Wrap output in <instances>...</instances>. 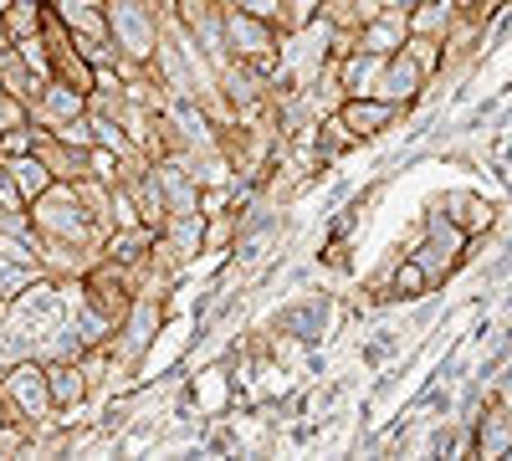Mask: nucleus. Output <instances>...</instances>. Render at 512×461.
Instances as JSON below:
<instances>
[{
  "mask_svg": "<svg viewBox=\"0 0 512 461\" xmlns=\"http://www.w3.org/2000/svg\"><path fill=\"white\" fill-rule=\"evenodd\" d=\"M405 108L390 103V98H344V108H338V118H344V129L354 139H379L384 129H395V118Z\"/></svg>",
  "mask_w": 512,
  "mask_h": 461,
  "instance_id": "1",
  "label": "nucleus"
},
{
  "mask_svg": "<svg viewBox=\"0 0 512 461\" xmlns=\"http://www.w3.org/2000/svg\"><path fill=\"white\" fill-rule=\"evenodd\" d=\"M425 82H431V77L415 67V57H410V52H395V57H384V72H379L374 98H390V103L410 108V103L425 93Z\"/></svg>",
  "mask_w": 512,
  "mask_h": 461,
  "instance_id": "2",
  "label": "nucleus"
},
{
  "mask_svg": "<svg viewBox=\"0 0 512 461\" xmlns=\"http://www.w3.org/2000/svg\"><path fill=\"white\" fill-rule=\"evenodd\" d=\"M472 451L477 456H512V405L492 400L472 421Z\"/></svg>",
  "mask_w": 512,
  "mask_h": 461,
  "instance_id": "3",
  "label": "nucleus"
},
{
  "mask_svg": "<svg viewBox=\"0 0 512 461\" xmlns=\"http://www.w3.org/2000/svg\"><path fill=\"white\" fill-rule=\"evenodd\" d=\"M226 41L236 47V57H256V62H267L272 67V31L262 16H251V11H231L226 16Z\"/></svg>",
  "mask_w": 512,
  "mask_h": 461,
  "instance_id": "4",
  "label": "nucleus"
},
{
  "mask_svg": "<svg viewBox=\"0 0 512 461\" xmlns=\"http://www.w3.org/2000/svg\"><path fill=\"white\" fill-rule=\"evenodd\" d=\"M441 205H446L441 216H446L466 241L482 236V231H492V221H497V205H492V200H482V195H472V190H456V195H446Z\"/></svg>",
  "mask_w": 512,
  "mask_h": 461,
  "instance_id": "5",
  "label": "nucleus"
},
{
  "mask_svg": "<svg viewBox=\"0 0 512 461\" xmlns=\"http://www.w3.org/2000/svg\"><path fill=\"white\" fill-rule=\"evenodd\" d=\"M108 6H113V36L118 41H128V52H134V57H149L154 52V26H149V16H144V6H139V0H108Z\"/></svg>",
  "mask_w": 512,
  "mask_h": 461,
  "instance_id": "6",
  "label": "nucleus"
},
{
  "mask_svg": "<svg viewBox=\"0 0 512 461\" xmlns=\"http://www.w3.org/2000/svg\"><path fill=\"white\" fill-rule=\"evenodd\" d=\"M405 36H410V21L405 11H379L359 26V47L364 52H379V57H395L405 47Z\"/></svg>",
  "mask_w": 512,
  "mask_h": 461,
  "instance_id": "7",
  "label": "nucleus"
},
{
  "mask_svg": "<svg viewBox=\"0 0 512 461\" xmlns=\"http://www.w3.org/2000/svg\"><path fill=\"white\" fill-rule=\"evenodd\" d=\"M6 400H16L26 415H47V405H52V395H47V374L31 369V364H16V369L6 374Z\"/></svg>",
  "mask_w": 512,
  "mask_h": 461,
  "instance_id": "8",
  "label": "nucleus"
},
{
  "mask_svg": "<svg viewBox=\"0 0 512 461\" xmlns=\"http://www.w3.org/2000/svg\"><path fill=\"white\" fill-rule=\"evenodd\" d=\"M379 72H384V57L359 47L344 67H338V82H344V93H349V98H374V88H379Z\"/></svg>",
  "mask_w": 512,
  "mask_h": 461,
  "instance_id": "9",
  "label": "nucleus"
},
{
  "mask_svg": "<svg viewBox=\"0 0 512 461\" xmlns=\"http://www.w3.org/2000/svg\"><path fill=\"white\" fill-rule=\"evenodd\" d=\"M328 313H333V303L328 298H313V303H297V308H287V328L297 333V339H323V323H328Z\"/></svg>",
  "mask_w": 512,
  "mask_h": 461,
  "instance_id": "10",
  "label": "nucleus"
},
{
  "mask_svg": "<svg viewBox=\"0 0 512 461\" xmlns=\"http://www.w3.org/2000/svg\"><path fill=\"white\" fill-rule=\"evenodd\" d=\"M47 395H52V405L82 400V395H88V374H82V369H67V364L47 369Z\"/></svg>",
  "mask_w": 512,
  "mask_h": 461,
  "instance_id": "11",
  "label": "nucleus"
},
{
  "mask_svg": "<svg viewBox=\"0 0 512 461\" xmlns=\"http://www.w3.org/2000/svg\"><path fill=\"white\" fill-rule=\"evenodd\" d=\"M159 185H164V200L175 205V216H190L195 211V185L185 180L180 164H159Z\"/></svg>",
  "mask_w": 512,
  "mask_h": 461,
  "instance_id": "12",
  "label": "nucleus"
},
{
  "mask_svg": "<svg viewBox=\"0 0 512 461\" xmlns=\"http://www.w3.org/2000/svg\"><path fill=\"white\" fill-rule=\"evenodd\" d=\"M11 180H16V190H21L26 200H36V195L52 190V170H47V164H36V159H26V154H16Z\"/></svg>",
  "mask_w": 512,
  "mask_h": 461,
  "instance_id": "13",
  "label": "nucleus"
},
{
  "mask_svg": "<svg viewBox=\"0 0 512 461\" xmlns=\"http://www.w3.org/2000/svg\"><path fill=\"white\" fill-rule=\"evenodd\" d=\"M420 292H431V277H425V267H420L415 257H405V262L395 267V277H390V298L410 303V298H420Z\"/></svg>",
  "mask_w": 512,
  "mask_h": 461,
  "instance_id": "14",
  "label": "nucleus"
},
{
  "mask_svg": "<svg viewBox=\"0 0 512 461\" xmlns=\"http://www.w3.org/2000/svg\"><path fill=\"white\" fill-rule=\"evenodd\" d=\"M349 144H354V134L344 129V118H328V123H318V159L344 154Z\"/></svg>",
  "mask_w": 512,
  "mask_h": 461,
  "instance_id": "15",
  "label": "nucleus"
},
{
  "mask_svg": "<svg viewBox=\"0 0 512 461\" xmlns=\"http://www.w3.org/2000/svg\"><path fill=\"white\" fill-rule=\"evenodd\" d=\"M41 103H47V113L67 118V113H77V108H82V88H62V82H57V88L41 93Z\"/></svg>",
  "mask_w": 512,
  "mask_h": 461,
  "instance_id": "16",
  "label": "nucleus"
},
{
  "mask_svg": "<svg viewBox=\"0 0 512 461\" xmlns=\"http://www.w3.org/2000/svg\"><path fill=\"white\" fill-rule=\"evenodd\" d=\"M195 395H200L205 410H221V405H226V380H221L216 369H205L200 380H195Z\"/></svg>",
  "mask_w": 512,
  "mask_h": 461,
  "instance_id": "17",
  "label": "nucleus"
},
{
  "mask_svg": "<svg viewBox=\"0 0 512 461\" xmlns=\"http://www.w3.org/2000/svg\"><path fill=\"white\" fill-rule=\"evenodd\" d=\"M149 246V231H134V236H118L113 241V262H139Z\"/></svg>",
  "mask_w": 512,
  "mask_h": 461,
  "instance_id": "18",
  "label": "nucleus"
},
{
  "mask_svg": "<svg viewBox=\"0 0 512 461\" xmlns=\"http://www.w3.org/2000/svg\"><path fill=\"white\" fill-rule=\"evenodd\" d=\"M62 139L72 149H93V118H67L62 123Z\"/></svg>",
  "mask_w": 512,
  "mask_h": 461,
  "instance_id": "19",
  "label": "nucleus"
},
{
  "mask_svg": "<svg viewBox=\"0 0 512 461\" xmlns=\"http://www.w3.org/2000/svg\"><path fill=\"white\" fill-rule=\"evenodd\" d=\"M277 6H282V0H241V11L262 16V21H272V16H277Z\"/></svg>",
  "mask_w": 512,
  "mask_h": 461,
  "instance_id": "20",
  "label": "nucleus"
},
{
  "mask_svg": "<svg viewBox=\"0 0 512 461\" xmlns=\"http://www.w3.org/2000/svg\"><path fill=\"white\" fill-rule=\"evenodd\" d=\"M0 421H6V405H0Z\"/></svg>",
  "mask_w": 512,
  "mask_h": 461,
  "instance_id": "21",
  "label": "nucleus"
}]
</instances>
